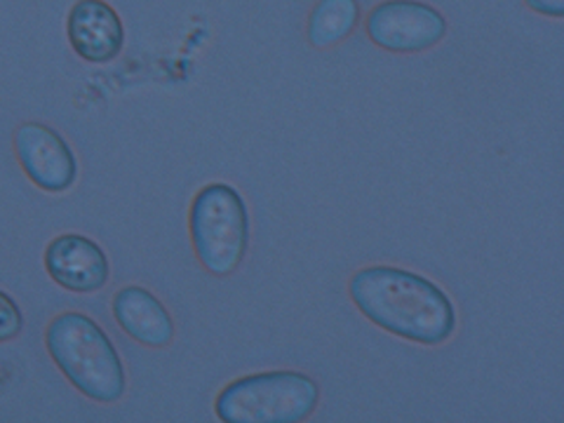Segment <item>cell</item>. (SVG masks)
<instances>
[{"instance_id":"7c38bea8","label":"cell","mask_w":564,"mask_h":423,"mask_svg":"<svg viewBox=\"0 0 564 423\" xmlns=\"http://www.w3.org/2000/svg\"><path fill=\"white\" fill-rule=\"evenodd\" d=\"M524 6L543 17H551V20H562L564 17V0H524Z\"/></svg>"},{"instance_id":"30bf717a","label":"cell","mask_w":564,"mask_h":423,"mask_svg":"<svg viewBox=\"0 0 564 423\" xmlns=\"http://www.w3.org/2000/svg\"><path fill=\"white\" fill-rule=\"evenodd\" d=\"M362 8L358 0H317L306 20V39L313 47H334L358 29Z\"/></svg>"},{"instance_id":"7a4b0ae2","label":"cell","mask_w":564,"mask_h":423,"mask_svg":"<svg viewBox=\"0 0 564 423\" xmlns=\"http://www.w3.org/2000/svg\"><path fill=\"white\" fill-rule=\"evenodd\" d=\"M45 348L68 383L85 398L113 404L126 395V362L95 317L80 311L55 315L45 329Z\"/></svg>"},{"instance_id":"8fae6325","label":"cell","mask_w":564,"mask_h":423,"mask_svg":"<svg viewBox=\"0 0 564 423\" xmlns=\"http://www.w3.org/2000/svg\"><path fill=\"white\" fill-rule=\"evenodd\" d=\"M24 332V313L6 290H0V344L14 341Z\"/></svg>"},{"instance_id":"5b68a950","label":"cell","mask_w":564,"mask_h":423,"mask_svg":"<svg viewBox=\"0 0 564 423\" xmlns=\"http://www.w3.org/2000/svg\"><path fill=\"white\" fill-rule=\"evenodd\" d=\"M447 17L423 0H383L365 17L367 39L395 55H419L445 41Z\"/></svg>"},{"instance_id":"ba28073f","label":"cell","mask_w":564,"mask_h":423,"mask_svg":"<svg viewBox=\"0 0 564 423\" xmlns=\"http://www.w3.org/2000/svg\"><path fill=\"white\" fill-rule=\"evenodd\" d=\"M66 35L76 55L90 64H111L126 47V24L106 0H76L66 17Z\"/></svg>"},{"instance_id":"6da1fadb","label":"cell","mask_w":564,"mask_h":423,"mask_svg":"<svg viewBox=\"0 0 564 423\" xmlns=\"http://www.w3.org/2000/svg\"><path fill=\"white\" fill-rule=\"evenodd\" d=\"M348 296L369 323L419 346H443L458 327L452 296L431 278L400 267H365Z\"/></svg>"},{"instance_id":"277c9868","label":"cell","mask_w":564,"mask_h":423,"mask_svg":"<svg viewBox=\"0 0 564 423\" xmlns=\"http://www.w3.org/2000/svg\"><path fill=\"white\" fill-rule=\"evenodd\" d=\"M321 404V386L299 369H271L226 383L215 412L228 423H299Z\"/></svg>"},{"instance_id":"52a82bcc","label":"cell","mask_w":564,"mask_h":423,"mask_svg":"<svg viewBox=\"0 0 564 423\" xmlns=\"http://www.w3.org/2000/svg\"><path fill=\"white\" fill-rule=\"evenodd\" d=\"M45 271L66 292L95 294L111 278V263L101 247L80 234H62L45 247Z\"/></svg>"},{"instance_id":"8992f818","label":"cell","mask_w":564,"mask_h":423,"mask_svg":"<svg viewBox=\"0 0 564 423\" xmlns=\"http://www.w3.org/2000/svg\"><path fill=\"white\" fill-rule=\"evenodd\" d=\"M14 155L29 180L47 193H66L78 182V158L68 141L45 122L14 130Z\"/></svg>"},{"instance_id":"9c48e42d","label":"cell","mask_w":564,"mask_h":423,"mask_svg":"<svg viewBox=\"0 0 564 423\" xmlns=\"http://www.w3.org/2000/svg\"><path fill=\"white\" fill-rule=\"evenodd\" d=\"M111 311L118 327L137 344L165 348L174 341V321L167 306L151 290L128 285L116 292Z\"/></svg>"},{"instance_id":"3957f363","label":"cell","mask_w":564,"mask_h":423,"mask_svg":"<svg viewBox=\"0 0 564 423\" xmlns=\"http://www.w3.org/2000/svg\"><path fill=\"white\" fill-rule=\"evenodd\" d=\"M188 234L200 267L217 275H234L250 250L252 219L240 191L226 182H212L193 196Z\"/></svg>"}]
</instances>
